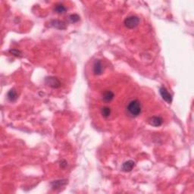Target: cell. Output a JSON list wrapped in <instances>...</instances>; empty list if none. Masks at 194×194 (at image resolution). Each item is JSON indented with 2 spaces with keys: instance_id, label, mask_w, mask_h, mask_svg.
<instances>
[{
  "instance_id": "9a60e30c",
  "label": "cell",
  "mask_w": 194,
  "mask_h": 194,
  "mask_svg": "<svg viewBox=\"0 0 194 194\" xmlns=\"http://www.w3.org/2000/svg\"><path fill=\"white\" fill-rule=\"evenodd\" d=\"M9 52H11L12 55H14V56H20L21 54L20 51L17 50V49H12V50H10Z\"/></svg>"
},
{
  "instance_id": "ba28073f",
  "label": "cell",
  "mask_w": 194,
  "mask_h": 194,
  "mask_svg": "<svg viewBox=\"0 0 194 194\" xmlns=\"http://www.w3.org/2000/svg\"><path fill=\"white\" fill-rule=\"evenodd\" d=\"M115 94L111 90H106L103 94V100L106 103H109L114 99Z\"/></svg>"
},
{
  "instance_id": "7a4b0ae2",
  "label": "cell",
  "mask_w": 194,
  "mask_h": 194,
  "mask_svg": "<svg viewBox=\"0 0 194 194\" xmlns=\"http://www.w3.org/2000/svg\"><path fill=\"white\" fill-rule=\"evenodd\" d=\"M140 23V18L137 16H130L124 20V25L129 29L135 28Z\"/></svg>"
},
{
  "instance_id": "4fadbf2b",
  "label": "cell",
  "mask_w": 194,
  "mask_h": 194,
  "mask_svg": "<svg viewBox=\"0 0 194 194\" xmlns=\"http://www.w3.org/2000/svg\"><path fill=\"white\" fill-rule=\"evenodd\" d=\"M66 8L65 7V6L63 5H57L56 6V9H55V11L58 13V14H63V13L66 11Z\"/></svg>"
},
{
  "instance_id": "30bf717a",
  "label": "cell",
  "mask_w": 194,
  "mask_h": 194,
  "mask_svg": "<svg viewBox=\"0 0 194 194\" xmlns=\"http://www.w3.org/2000/svg\"><path fill=\"white\" fill-rule=\"evenodd\" d=\"M68 183L66 180H56V181H53L52 183V187L54 189L60 188L62 186L65 185L66 183Z\"/></svg>"
},
{
  "instance_id": "7c38bea8",
  "label": "cell",
  "mask_w": 194,
  "mask_h": 194,
  "mask_svg": "<svg viewBox=\"0 0 194 194\" xmlns=\"http://www.w3.org/2000/svg\"><path fill=\"white\" fill-rule=\"evenodd\" d=\"M52 26L58 29H65V24L63 23L62 21H52Z\"/></svg>"
},
{
  "instance_id": "277c9868",
  "label": "cell",
  "mask_w": 194,
  "mask_h": 194,
  "mask_svg": "<svg viewBox=\"0 0 194 194\" xmlns=\"http://www.w3.org/2000/svg\"><path fill=\"white\" fill-rule=\"evenodd\" d=\"M159 92H160V94H161V96H162V99L165 101V102H167L168 104H170V103L172 102V96H171V94L169 93L168 91L166 90L165 87L162 86V87L160 88Z\"/></svg>"
},
{
  "instance_id": "8fae6325",
  "label": "cell",
  "mask_w": 194,
  "mask_h": 194,
  "mask_svg": "<svg viewBox=\"0 0 194 194\" xmlns=\"http://www.w3.org/2000/svg\"><path fill=\"white\" fill-rule=\"evenodd\" d=\"M101 113L104 118H108L109 117V115H111V108L109 107H107V106H105L102 108L101 110Z\"/></svg>"
},
{
  "instance_id": "8992f818",
  "label": "cell",
  "mask_w": 194,
  "mask_h": 194,
  "mask_svg": "<svg viewBox=\"0 0 194 194\" xmlns=\"http://www.w3.org/2000/svg\"><path fill=\"white\" fill-rule=\"evenodd\" d=\"M103 72V66L101 61L97 60L93 65V73L95 75H101Z\"/></svg>"
},
{
  "instance_id": "52a82bcc",
  "label": "cell",
  "mask_w": 194,
  "mask_h": 194,
  "mask_svg": "<svg viewBox=\"0 0 194 194\" xmlns=\"http://www.w3.org/2000/svg\"><path fill=\"white\" fill-rule=\"evenodd\" d=\"M135 162L132 160H129L127 162H124L122 165V170L125 172H128V171H132V169L134 168Z\"/></svg>"
},
{
  "instance_id": "3957f363",
  "label": "cell",
  "mask_w": 194,
  "mask_h": 194,
  "mask_svg": "<svg viewBox=\"0 0 194 194\" xmlns=\"http://www.w3.org/2000/svg\"><path fill=\"white\" fill-rule=\"evenodd\" d=\"M46 83L52 88H58L61 86V82L59 81V80L53 77L46 78Z\"/></svg>"
},
{
  "instance_id": "6da1fadb",
  "label": "cell",
  "mask_w": 194,
  "mask_h": 194,
  "mask_svg": "<svg viewBox=\"0 0 194 194\" xmlns=\"http://www.w3.org/2000/svg\"><path fill=\"white\" fill-rule=\"evenodd\" d=\"M141 110H142L141 104L137 99L131 101L127 106V112L131 117H137L141 113Z\"/></svg>"
},
{
  "instance_id": "9c48e42d",
  "label": "cell",
  "mask_w": 194,
  "mask_h": 194,
  "mask_svg": "<svg viewBox=\"0 0 194 194\" xmlns=\"http://www.w3.org/2000/svg\"><path fill=\"white\" fill-rule=\"evenodd\" d=\"M8 99L11 102H14V101L17 100V99H18V93H17L16 90H14V89H11V90H9V93H8Z\"/></svg>"
},
{
  "instance_id": "2e32d148",
  "label": "cell",
  "mask_w": 194,
  "mask_h": 194,
  "mask_svg": "<svg viewBox=\"0 0 194 194\" xmlns=\"http://www.w3.org/2000/svg\"><path fill=\"white\" fill-rule=\"evenodd\" d=\"M67 165H68V163H67L65 161H62V162H61V165H60V166H61V168H65L66 167Z\"/></svg>"
},
{
  "instance_id": "5bb4252c",
  "label": "cell",
  "mask_w": 194,
  "mask_h": 194,
  "mask_svg": "<svg viewBox=\"0 0 194 194\" xmlns=\"http://www.w3.org/2000/svg\"><path fill=\"white\" fill-rule=\"evenodd\" d=\"M69 20H70L71 23H76V22H77L80 20V17L77 14H71L69 17Z\"/></svg>"
},
{
  "instance_id": "5b68a950",
  "label": "cell",
  "mask_w": 194,
  "mask_h": 194,
  "mask_svg": "<svg viewBox=\"0 0 194 194\" xmlns=\"http://www.w3.org/2000/svg\"><path fill=\"white\" fill-rule=\"evenodd\" d=\"M149 123L153 127H159L163 123V119L159 116H153L151 118H149Z\"/></svg>"
}]
</instances>
